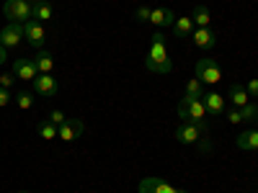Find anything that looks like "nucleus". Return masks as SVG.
Wrapping results in <instances>:
<instances>
[{"mask_svg":"<svg viewBox=\"0 0 258 193\" xmlns=\"http://www.w3.org/2000/svg\"><path fill=\"white\" fill-rule=\"evenodd\" d=\"M145 67L155 75H170V70H173V62H170V54L165 47V36L160 31L153 34V39H150V52L145 59Z\"/></svg>","mask_w":258,"mask_h":193,"instance_id":"f257e3e1","label":"nucleus"},{"mask_svg":"<svg viewBox=\"0 0 258 193\" xmlns=\"http://www.w3.org/2000/svg\"><path fill=\"white\" fill-rule=\"evenodd\" d=\"M178 116L183 119V121H188V124H194L202 132V137L209 142V121H207V109H204V103H202V98H188V95H183L181 98V103H178Z\"/></svg>","mask_w":258,"mask_h":193,"instance_id":"f03ea898","label":"nucleus"},{"mask_svg":"<svg viewBox=\"0 0 258 193\" xmlns=\"http://www.w3.org/2000/svg\"><path fill=\"white\" fill-rule=\"evenodd\" d=\"M194 72H197V77L204 82V85H217L222 82V67L220 62L214 57H202L197 62V67H194Z\"/></svg>","mask_w":258,"mask_h":193,"instance_id":"7ed1b4c3","label":"nucleus"},{"mask_svg":"<svg viewBox=\"0 0 258 193\" xmlns=\"http://www.w3.org/2000/svg\"><path fill=\"white\" fill-rule=\"evenodd\" d=\"M3 13L8 18V24H26L34 18L31 13V0H6Z\"/></svg>","mask_w":258,"mask_h":193,"instance_id":"20e7f679","label":"nucleus"},{"mask_svg":"<svg viewBox=\"0 0 258 193\" xmlns=\"http://www.w3.org/2000/svg\"><path fill=\"white\" fill-rule=\"evenodd\" d=\"M176 139H178L181 144H199L202 152H209V149H212V144L202 137V132H199L194 124H188V121H183V124L176 129Z\"/></svg>","mask_w":258,"mask_h":193,"instance_id":"39448f33","label":"nucleus"},{"mask_svg":"<svg viewBox=\"0 0 258 193\" xmlns=\"http://www.w3.org/2000/svg\"><path fill=\"white\" fill-rule=\"evenodd\" d=\"M24 39H26V44L34 47V49H41L44 47V41H47V31H44V24L36 18L26 21L24 24Z\"/></svg>","mask_w":258,"mask_h":193,"instance_id":"423d86ee","label":"nucleus"},{"mask_svg":"<svg viewBox=\"0 0 258 193\" xmlns=\"http://www.w3.org/2000/svg\"><path fill=\"white\" fill-rule=\"evenodd\" d=\"M11 72H13L16 77H21V80H26V82H34V80L39 77V70H36L34 59H26V57H18V59H13V67H11Z\"/></svg>","mask_w":258,"mask_h":193,"instance_id":"0eeeda50","label":"nucleus"},{"mask_svg":"<svg viewBox=\"0 0 258 193\" xmlns=\"http://www.w3.org/2000/svg\"><path fill=\"white\" fill-rule=\"evenodd\" d=\"M24 39V24H6L3 31H0V44L6 49H16Z\"/></svg>","mask_w":258,"mask_h":193,"instance_id":"6e6552de","label":"nucleus"},{"mask_svg":"<svg viewBox=\"0 0 258 193\" xmlns=\"http://www.w3.org/2000/svg\"><path fill=\"white\" fill-rule=\"evenodd\" d=\"M137 190L140 193H186V190L170 185V183H165L160 178H145V180H140V188Z\"/></svg>","mask_w":258,"mask_h":193,"instance_id":"1a4fd4ad","label":"nucleus"},{"mask_svg":"<svg viewBox=\"0 0 258 193\" xmlns=\"http://www.w3.org/2000/svg\"><path fill=\"white\" fill-rule=\"evenodd\" d=\"M83 132H85L83 119H68V121L59 126V139H64V142H75V139L83 137Z\"/></svg>","mask_w":258,"mask_h":193,"instance_id":"9d476101","label":"nucleus"},{"mask_svg":"<svg viewBox=\"0 0 258 193\" xmlns=\"http://www.w3.org/2000/svg\"><path fill=\"white\" fill-rule=\"evenodd\" d=\"M191 41H194V44H197L202 52H212V49H214V44H217V36H214V31H212V29H194Z\"/></svg>","mask_w":258,"mask_h":193,"instance_id":"9b49d317","label":"nucleus"},{"mask_svg":"<svg viewBox=\"0 0 258 193\" xmlns=\"http://www.w3.org/2000/svg\"><path fill=\"white\" fill-rule=\"evenodd\" d=\"M31 85H34V93H36V95H44V98L57 95V88H59L57 80H54L52 75H39Z\"/></svg>","mask_w":258,"mask_h":193,"instance_id":"f8f14e48","label":"nucleus"},{"mask_svg":"<svg viewBox=\"0 0 258 193\" xmlns=\"http://www.w3.org/2000/svg\"><path fill=\"white\" fill-rule=\"evenodd\" d=\"M150 24L160 26V29H170L176 24V13L170 8H153V11H150Z\"/></svg>","mask_w":258,"mask_h":193,"instance_id":"ddd939ff","label":"nucleus"},{"mask_svg":"<svg viewBox=\"0 0 258 193\" xmlns=\"http://www.w3.org/2000/svg\"><path fill=\"white\" fill-rule=\"evenodd\" d=\"M202 103H204L207 114H212V116H222V114H225V98H222L220 93H214V90L204 93V95H202Z\"/></svg>","mask_w":258,"mask_h":193,"instance_id":"4468645a","label":"nucleus"},{"mask_svg":"<svg viewBox=\"0 0 258 193\" xmlns=\"http://www.w3.org/2000/svg\"><path fill=\"white\" fill-rule=\"evenodd\" d=\"M235 144H238L240 149H245V152H255L258 149V129H245L243 134H238Z\"/></svg>","mask_w":258,"mask_h":193,"instance_id":"2eb2a0df","label":"nucleus"},{"mask_svg":"<svg viewBox=\"0 0 258 193\" xmlns=\"http://www.w3.org/2000/svg\"><path fill=\"white\" fill-rule=\"evenodd\" d=\"M227 93H230V101H232V109H243L245 103H250V95L245 90V85H240V82H232Z\"/></svg>","mask_w":258,"mask_h":193,"instance_id":"dca6fc26","label":"nucleus"},{"mask_svg":"<svg viewBox=\"0 0 258 193\" xmlns=\"http://www.w3.org/2000/svg\"><path fill=\"white\" fill-rule=\"evenodd\" d=\"M34 64H36L39 75H52V70H54V59H52V54H49L47 49H39V52H36Z\"/></svg>","mask_w":258,"mask_h":193,"instance_id":"f3484780","label":"nucleus"},{"mask_svg":"<svg viewBox=\"0 0 258 193\" xmlns=\"http://www.w3.org/2000/svg\"><path fill=\"white\" fill-rule=\"evenodd\" d=\"M194 21H191V16H178L176 18V24H173V36H178V39H186V36H191L194 34Z\"/></svg>","mask_w":258,"mask_h":193,"instance_id":"a211bd4d","label":"nucleus"},{"mask_svg":"<svg viewBox=\"0 0 258 193\" xmlns=\"http://www.w3.org/2000/svg\"><path fill=\"white\" fill-rule=\"evenodd\" d=\"M31 13H34L36 21H41V24L54 16V11H52V6L47 3V0H31Z\"/></svg>","mask_w":258,"mask_h":193,"instance_id":"6ab92c4d","label":"nucleus"},{"mask_svg":"<svg viewBox=\"0 0 258 193\" xmlns=\"http://www.w3.org/2000/svg\"><path fill=\"white\" fill-rule=\"evenodd\" d=\"M191 21H194V26H197V29H209V26H212V13H209V8L197 6V8H194V13H191Z\"/></svg>","mask_w":258,"mask_h":193,"instance_id":"aec40b11","label":"nucleus"},{"mask_svg":"<svg viewBox=\"0 0 258 193\" xmlns=\"http://www.w3.org/2000/svg\"><path fill=\"white\" fill-rule=\"evenodd\" d=\"M36 132H39L41 139H59V126H54L49 119H47V121H41V124L36 126Z\"/></svg>","mask_w":258,"mask_h":193,"instance_id":"412c9836","label":"nucleus"},{"mask_svg":"<svg viewBox=\"0 0 258 193\" xmlns=\"http://www.w3.org/2000/svg\"><path fill=\"white\" fill-rule=\"evenodd\" d=\"M207 90H204V82L199 80V77H191L188 82H186V95L188 98H202Z\"/></svg>","mask_w":258,"mask_h":193,"instance_id":"4be33fe9","label":"nucleus"},{"mask_svg":"<svg viewBox=\"0 0 258 193\" xmlns=\"http://www.w3.org/2000/svg\"><path fill=\"white\" fill-rule=\"evenodd\" d=\"M16 103H18V109H21V111H29V109H34V93H29V90H21V93L16 95Z\"/></svg>","mask_w":258,"mask_h":193,"instance_id":"5701e85b","label":"nucleus"},{"mask_svg":"<svg viewBox=\"0 0 258 193\" xmlns=\"http://www.w3.org/2000/svg\"><path fill=\"white\" fill-rule=\"evenodd\" d=\"M240 114H243V121L253 124V121L258 119V106H255V103H245L243 109H240Z\"/></svg>","mask_w":258,"mask_h":193,"instance_id":"b1692460","label":"nucleus"},{"mask_svg":"<svg viewBox=\"0 0 258 193\" xmlns=\"http://www.w3.org/2000/svg\"><path fill=\"white\" fill-rule=\"evenodd\" d=\"M49 121H52V124H54V126H62V124H64V121H68V116H64V114H62V111H59V109H54V111H52V114H49Z\"/></svg>","mask_w":258,"mask_h":193,"instance_id":"393cba45","label":"nucleus"},{"mask_svg":"<svg viewBox=\"0 0 258 193\" xmlns=\"http://www.w3.org/2000/svg\"><path fill=\"white\" fill-rule=\"evenodd\" d=\"M227 121H230V124H243L240 109H230V111H227Z\"/></svg>","mask_w":258,"mask_h":193,"instance_id":"a878e982","label":"nucleus"},{"mask_svg":"<svg viewBox=\"0 0 258 193\" xmlns=\"http://www.w3.org/2000/svg\"><path fill=\"white\" fill-rule=\"evenodd\" d=\"M150 11H153V8H147V6H140L137 8V21H142V24H147V21H150Z\"/></svg>","mask_w":258,"mask_h":193,"instance_id":"bb28decb","label":"nucleus"},{"mask_svg":"<svg viewBox=\"0 0 258 193\" xmlns=\"http://www.w3.org/2000/svg\"><path fill=\"white\" fill-rule=\"evenodd\" d=\"M13 80H16V75H13V72H3V75H0V88H11Z\"/></svg>","mask_w":258,"mask_h":193,"instance_id":"cd10ccee","label":"nucleus"},{"mask_svg":"<svg viewBox=\"0 0 258 193\" xmlns=\"http://www.w3.org/2000/svg\"><path fill=\"white\" fill-rule=\"evenodd\" d=\"M245 90H248V95H250V98H258V77H253V80L245 85Z\"/></svg>","mask_w":258,"mask_h":193,"instance_id":"c85d7f7f","label":"nucleus"},{"mask_svg":"<svg viewBox=\"0 0 258 193\" xmlns=\"http://www.w3.org/2000/svg\"><path fill=\"white\" fill-rule=\"evenodd\" d=\"M11 103V93H8V88H0V109L3 106H8Z\"/></svg>","mask_w":258,"mask_h":193,"instance_id":"c756f323","label":"nucleus"},{"mask_svg":"<svg viewBox=\"0 0 258 193\" xmlns=\"http://www.w3.org/2000/svg\"><path fill=\"white\" fill-rule=\"evenodd\" d=\"M6 59H8V49L0 44V64H6Z\"/></svg>","mask_w":258,"mask_h":193,"instance_id":"7c9ffc66","label":"nucleus"},{"mask_svg":"<svg viewBox=\"0 0 258 193\" xmlns=\"http://www.w3.org/2000/svg\"><path fill=\"white\" fill-rule=\"evenodd\" d=\"M18 193H29V190H18Z\"/></svg>","mask_w":258,"mask_h":193,"instance_id":"2f4dec72","label":"nucleus"},{"mask_svg":"<svg viewBox=\"0 0 258 193\" xmlns=\"http://www.w3.org/2000/svg\"><path fill=\"white\" fill-rule=\"evenodd\" d=\"M255 121H258V119H255Z\"/></svg>","mask_w":258,"mask_h":193,"instance_id":"473e14b6","label":"nucleus"}]
</instances>
